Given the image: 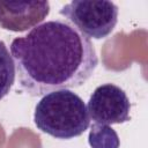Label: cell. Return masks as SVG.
I'll return each instance as SVG.
<instances>
[{
  "label": "cell",
  "mask_w": 148,
  "mask_h": 148,
  "mask_svg": "<svg viewBox=\"0 0 148 148\" xmlns=\"http://www.w3.org/2000/svg\"><path fill=\"white\" fill-rule=\"evenodd\" d=\"M10 54L20 86L30 96L77 88L98 65L91 40L61 18L46 21L14 38Z\"/></svg>",
  "instance_id": "obj_1"
},
{
  "label": "cell",
  "mask_w": 148,
  "mask_h": 148,
  "mask_svg": "<svg viewBox=\"0 0 148 148\" xmlns=\"http://www.w3.org/2000/svg\"><path fill=\"white\" fill-rule=\"evenodd\" d=\"M36 127L56 139L69 140L89 127V114L83 99L68 89L51 91L36 104Z\"/></svg>",
  "instance_id": "obj_2"
},
{
  "label": "cell",
  "mask_w": 148,
  "mask_h": 148,
  "mask_svg": "<svg viewBox=\"0 0 148 148\" xmlns=\"http://www.w3.org/2000/svg\"><path fill=\"white\" fill-rule=\"evenodd\" d=\"M119 9L112 1L74 0L65 5L59 14L87 38L108 37L118 22Z\"/></svg>",
  "instance_id": "obj_3"
},
{
  "label": "cell",
  "mask_w": 148,
  "mask_h": 148,
  "mask_svg": "<svg viewBox=\"0 0 148 148\" xmlns=\"http://www.w3.org/2000/svg\"><path fill=\"white\" fill-rule=\"evenodd\" d=\"M87 110L96 124L112 125L130 121L131 103L126 92L113 83L98 86L90 95Z\"/></svg>",
  "instance_id": "obj_4"
},
{
  "label": "cell",
  "mask_w": 148,
  "mask_h": 148,
  "mask_svg": "<svg viewBox=\"0 0 148 148\" xmlns=\"http://www.w3.org/2000/svg\"><path fill=\"white\" fill-rule=\"evenodd\" d=\"M49 1H0V27L9 31L22 32L39 25V23L49 15Z\"/></svg>",
  "instance_id": "obj_5"
},
{
  "label": "cell",
  "mask_w": 148,
  "mask_h": 148,
  "mask_svg": "<svg viewBox=\"0 0 148 148\" xmlns=\"http://www.w3.org/2000/svg\"><path fill=\"white\" fill-rule=\"evenodd\" d=\"M88 142L91 148H119L120 140L110 125L96 124L90 126Z\"/></svg>",
  "instance_id": "obj_6"
},
{
  "label": "cell",
  "mask_w": 148,
  "mask_h": 148,
  "mask_svg": "<svg viewBox=\"0 0 148 148\" xmlns=\"http://www.w3.org/2000/svg\"><path fill=\"white\" fill-rule=\"evenodd\" d=\"M15 64L6 44L0 40V101L10 91L15 82Z\"/></svg>",
  "instance_id": "obj_7"
}]
</instances>
